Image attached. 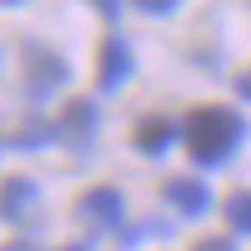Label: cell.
I'll return each mask as SVG.
<instances>
[{"mask_svg": "<svg viewBox=\"0 0 251 251\" xmlns=\"http://www.w3.org/2000/svg\"><path fill=\"white\" fill-rule=\"evenodd\" d=\"M247 135V121L237 117V112L228 107H196L186 117V149L196 163H205V168H214V163H224L228 153L242 144Z\"/></svg>", "mask_w": 251, "mask_h": 251, "instance_id": "obj_1", "label": "cell"}, {"mask_svg": "<svg viewBox=\"0 0 251 251\" xmlns=\"http://www.w3.org/2000/svg\"><path fill=\"white\" fill-rule=\"evenodd\" d=\"M93 130H98V107H93L89 98H75L65 102L61 121H56V135H61L70 149H84V144L93 140Z\"/></svg>", "mask_w": 251, "mask_h": 251, "instance_id": "obj_2", "label": "cell"}, {"mask_svg": "<svg viewBox=\"0 0 251 251\" xmlns=\"http://www.w3.org/2000/svg\"><path fill=\"white\" fill-rule=\"evenodd\" d=\"M121 214H126V209H121V196H117L112 186H98V191H89V196L79 200V219H84L89 228H98V233L117 228Z\"/></svg>", "mask_w": 251, "mask_h": 251, "instance_id": "obj_3", "label": "cell"}, {"mask_svg": "<svg viewBox=\"0 0 251 251\" xmlns=\"http://www.w3.org/2000/svg\"><path fill=\"white\" fill-rule=\"evenodd\" d=\"M33 209H37V186H33L28 177H9L5 186H0V219L24 224Z\"/></svg>", "mask_w": 251, "mask_h": 251, "instance_id": "obj_4", "label": "cell"}, {"mask_svg": "<svg viewBox=\"0 0 251 251\" xmlns=\"http://www.w3.org/2000/svg\"><path fill=\"white\" fill-rule=\"evenodd\" d=\"M130 70H135L130 47H126L121 37H107V42H102V51H98V89H117Z\"/></svg>", "mask_w": 251, "mask_h": 251, "instance_id": "obj_5", "label": "cell"}, {"mask_svg": "<svg viewBox=\"0 0 251 251\" xmlns=\"http://www.w3.org/2000/svg\"><path fill=\"white\" fill-rule=\"evenodd\" d=\"M163 196H168L181 214H205L209 209V186L196 181V177H172L168 186H163Z\"/></svg>", "mask_w": 251, "mask_h": 251, "instance_id": "obj_6", "label": "cell"}, {"mask_svg": "<svg viewBox=\"0 0 251 251\" xmlns=\"http://www.w3.org/2000/svg\"><path fill=\"white\" fill-rule=\"evenodd\" d=\"M65 61L61 56H51V51H33V65H28V79H33V89L37 93H47V89H56V84H65Z\"/></svg>", "mask_w": 251, "mask_h": 251, "instance_id": "obj_7", "label": "cell"}, {"mask_svg": "<svg viewBox=\"0 0 251 251\" xmlns=\"http://www.w3.org/2000/svg\"><path fill=\"white\" fill-rule=\"evenodd\" d=\"M172 140H177V126H172L168 117H149V121L135 126V144H140L144 153H163Z\"/></svg>", "mask_w": 251, "mask_h": 251, "instance_id": "obj_8", "label": "cell"}, {"mask_svg": "<svg viewBox=\"0 0 251 251\" xmlns=\"http://www.w3.org/2000/svg\"><path fill=\"white\" fill-rule=\"evenodd\" d=\"M228 224L237 228V233H251V191H237V196H228Z\"/></svg>", "mask_w": 251, "mask_h": 251, "instance_id": "obj_9", "label": "cell"}, {"mask_svg": "<svg viewBox=\"0 0 251 251\" xmlns=\"http://www.w3.org/2000/svg\"><path fill=\"white\" fill-rule=\"evenodd\" d=\"M181 0H135V9H144V14H172Z\"/></svg>", "mask_w": 251, "mask_h": 251, "instance_id": "obj_10", "label": "cell"}, {"mask_svg": "<svg viewBox=\"0 0 251 251\" xmlns=\"http://www.w3.org/2000/svg\"><path fill=\"white\" fill-rule=\"evenodd\" d=\"M191 251H233V242L228 237H205V242H196Z\"/></svg>", "mask_w": 251, "mask_h": 251, "instance_id": "obj_11", "label": "cell"}, {"mask_svg": "<svg viewBox=\"0 0 251 251\" xmlns=\"http://www.w3.org/2000/svg\"><path fill=\"white\" fill-rule=\"evenodd\" d=\"M89 5H98L107 19H117V9H121V0H89Z\"/></svg>", "mask_w": 251, "mask_h": 251, "instance_id": "obj_12", "label": "cell"}, {"mask_svg": "<svg viewBox=\"0 0 251 251\" xmlns=\"http://www.w3.org/2000/svg\"><path fill=\"white\" fill-rule=\"evenodd\" d=\"M237 98H247V102H251V70H247V75H237Z\"/></svg>", "mask_w": 251, "mask_h": 251, "instance_id": "obj_13", "label": "cell"}, {"mask_svg": "<svg viewBox=\"0 0 251 251\" xmlns=\"http://www.w3.org/2000/svg\"><path fill=\"white\" fill-rule=\"evenodd\" d=\"M0 251H37V247H28V242H9V247H0Z\"/></svg>", "mask_w": 251, "mask_h": 251, "instance_id": "obj_14", "label": "cell"}, {"mask_svg": "<svg viewBox=\"0 0 251 251\" xmlns=\"http://www.w3.org/2000/svg\"><path fill=\"white\" fill-rule=\"evenodd\" d=\"M65 251H89V247H65Z\"/></svg>", "mask_w": 251, "mask_h": 251, "instance_id": "obj_15", "label": "cell"}]
</instances>
